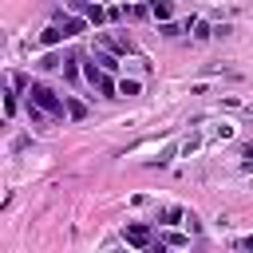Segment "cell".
Here are the masks:
<instances>
[{
    "instance_id": "1",
    "label": "cell",
    "mask_w": 253,
    "mask_h": 253,
    "mask_svg": "<svg viewBox=\"0 0 253 253\" xmlns=\"http://www.w3.org/2000/svg\"><path fill=\"white\" fill-rule=\"evenodd\" d=\"M28 103H36L40 111H47V119H63L67 115V99H59L47 83H32L28 87Z\"/></svg>"
},
{
    "instance_id": "2",
    "label": "cell",
    "mask_w": 253,
    "mask_h": 253,
    "mask_svg": "<svg viewBox=\"0 0 253 253\" xmlns=\"http://www.w3.org/2000/svg\"><path fill=\"white\" fill-rule=\"evenodd\" d=\"M83 75H87V83H91L99 95H115V91H119V83L111 79V71H107V67H95V59H87Z\"/></svg>"
},
{
    "instance_id": "3",
    "label": "cell",
    "mask_w": 253,
    "mask_h": 253,
    "mask_svg": "<svg viewBox=\"0 0 253 253\" xmlns=\"http://www.w3.org/2000/svg\"><path fill=\"white\" fill-rule=\"evenodd\" d=\"M123 237H126V245H134V249H146V245L154 241V233H150V225H142V221H134V225H126V229H123Z\"/></svg>"
},
{
    "instance_id": "4",
    "label": "cell",
    "mask_w": 253,
    "mask_h": 253,
    "mask_svg": "<svg viewBox=\"0 0 253 253\" xmlns=\"http://www.w3.org/2000/svg\"><path fill=\"white\" fill-rule=\"evenodd\" d=\"M71 8H75L83 20H91V24H107V20H111V12H103L99 4H87V0H71Z\"/></svg>"
},
{
    "instance_id": "5",
    "label": "cell",
    "mask_w": 253,
    "mask_h": 253,
    "mask_svg": "<svg viewBox=\"0 0 253 253\" xmlns=\"http://www.w3.org/2000/svg\"><path fill=\"white\" fill-rule=\"evenodd\" d=\"M91 59H95V63H99V67H107V71H111V75H115V71H119V59H115V55H111V51H107V47H103V43H99V47H91Z\"/></svg>"
},
{
    "instance_id": "6",
    "label": "cell",
    "mask_w": 253,
    "mask_h": 253,
    "mask_svg": "<svg viewBox=\"0 0 253 253\" xmlns=\"http://www.w3.org/2000/svg\"><path fill=\"white\" fill-rule=\"evenodd\" d=\"M55 24H59L67 36H79V32H87V24H91V20H79V16H59Z\"/></svg>"
},
{
    "instance_id": "7",
    "label": "cell",
    "mask_w": 253,
    "mask_h": 253,
    "mask_svg": "<svg viewBox=\"0 0 253 253\" xmlns=\"http://www.w3.org/2000/svg\"><path fill=\"white\" fill-rule=\"evenodd\" d=\"M150 16H154V20H162V24H166V20H170V16H174V0H150Z\"/></svg>"
},
{
    "instance_id": "8",
    "label": "cell",
    "mask_w": 253,
    "mask_h": 253,
    "mask_svg": "<svg viewBox=\"0 0 253 253\" xmlns=\"http://www.w3.org/2000/svg\"><path fill=\"white\" fill-rule=\"evenodd\" d=\"M40 40H43V43H47V47H51V43H59V40H67V32H63V28H59V24H47V28H43V36H40Z\"/></svg>"
},
{
    "instance_id": "9",
    "label": "cell",
    "mask_w": 253,
    "mask_h": 253,
    "mask_svg": "<svg viewBox=\"0 0 253 253\" xmlns=\"http://www.w3.org/2000/svg\"><path fill=\"white\" fill-rule=\"evenodd\" d=\"M138 91H142V83H138V79H119V95H126V99H130V95H138Z\"/></svg>"
},
{
    "instance_id": "10",
    "label": "cell",
    "mask_w": 253,
    "mask_h": 253,
    "mask_svg": "<svg viewBox=\"0 0 253 253\" xmlns=\"http://www.w3.org/2000/svg\"><path fill=\"white\" fill-rule=\"evenodd\" d=\"M158 245H190V237H182V233H162Z\"/></svg>"
},
{
    "instance_id": "11",
    "label": "cell",
    "mask_w": 253,
    "mask_h": 253,
    "mask_svg": "<svg viewBox=\"0 0 253 253\" xmlns=\"http://www.w3.org/2000/svg\"><path fill=\"white\" fill-rule=\"evenodd\" d=\"M67 115H71V119H87V107L75 103V99H67Z\"/></svg>"
},
{
    "instance_id": "12",
    "label": "cell",
    "mask_w": 253,
    "mask_h": 253,
    "mask_svg": "<svg viewBox=\"0 0 253 253\" xmlns=\"http://www.w3.org/2000/svg\"><path fill=\"white\" fill-rule=\"evenodd\" d=\"M178 217H182V210H178V206H170V210H162V221H166V225H174Z\"/></svg>"
},
{
    "instance_id": "13",
    "label": "cell",
    "mask_w": 253,
    "mask_h": 253,
    "mask_svg": "<svg viewBox=\"0 0 253 253\" xmlns=\"http://www.w3.org/2000/svg\"><path fill=\"white\" fill-rule=\"evenodd\" d=\"M237 249H253V233H249V237H241V241H237Z\"/></svg>"
}]
</instances>
